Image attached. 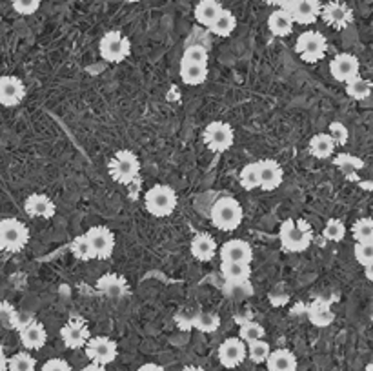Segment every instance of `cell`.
Masks as SVG:
<instances>
[{"mask_svg": "<svg viewBox=\"0 0 373 371\" xmlns=\"http://www.w3.org/2000/svg\"><path fill=\"white\" fill-rule=\"evenodd\" d=\"M279 240L283 248L289 253H301L310 248L313 240V230L312 226L308 224L303 219H288L280 224L279 230Z\"/></svg>", "mask_w": 373, "mask_h": 371, "instance_id": "obj_1", "label": "cell"}, {"mask_svg": "<svg viewBox=\"0 0 373 371\" xmlns=\"http://www.w3.org/2000/svg\"><path fill=\"white\" fill-rule=\"evenodd\" d=\"M212 224L221 231H235L242 224L244 212L233 197H221L212 207Z\"/></svg>", "mask_w": 373, "mask_h": 371, "instance_id": "obj_2", "label": "cell"}, {"mask_svg": "<svg viewBox=\"0 0 373 371\" xmlns=\"http://www.w3.org/2000/svg\"><path fill=\"white\" fill-rule=\"evenodd\" d=\"M179 198L177 193L166 186V184H157L153 188H150L144 195V207L150 215L157 216V219H164L170 216L171 213L177 210Z\"/></svg>", "mask_w": 373, "mask_h": 371, "instance_id": "obj_3", "label": "cell"}, {"mask_svg": "<svg viewBox=\"0 0 373 371\" xmlns=\"http://www.w3.org/2000/svg\"><path fill=\"white\" fill-rule=\"evenodd\" d=\"M109 175H111V179L115 182L124 184V186L137 182L138 175H141L138 157L128 150L117 151L109 160Z\"/></svg>", "mask_w": 373, "mask_h": 371, "instance_id": "obj_4", "label": "cell"}, {"mask_svg": "<svg viewBox=\"0 0 373 371\" xmlns=\"http://www.w3.org/2000/svg\"><path fill=\"white\" fill-rule=\"evenodd\" d=\"M29 242V230L19 219L0 221V249L8 253H19Z\"/></svg>", "mask_w": 373, "mask_h": 371, "instance_id": "obj_5", "label": "cell"}, {"mask_svg": "<svg viewBox=\"0 0 373 371\" xmlns=\"http://www.w3.org/2000/svg\"><path fill=\"white\" fill-rule=\"evenodd\" d=\"M99 53L106 62L120 64L132 55V42L120 31H108L104 37L100 38Z\"/></svg>", "mask_w": 373, "mask_h": 371, "instance_id": "obj_6", "label": "cell"}, {"mask_svg": "<svg viewBox=\"0 0 373 371\" xmlns=\"http://www.w3.org/2000/svg\"><path fill=\"white\" fill-rule=\"evenodd\" d=\"M295 52L308 64H315L322 61L328 52V40L326 37L319 31H304L295 42Z\"/></svg>", "mask_w": 373, "mask_h": 371, "instance_id": "obj_7", "label": "cell"}, {"mask_svg": "<svg viewBox=\"0 0 373 371\" xmlns=\"http://www.w3.org/2000/svg\"><path fill=\"white\" fill-rule=\"evenodd\" d=\"M203 141L209 151L213 153H224L233 146L235 141V133L233 127L226 123H212L204 127Z\"/></svg>", "mask_w": 373, "mask_h": 371, "instance_id": "obj_8", "label": "cell"}, {"mask_svg": "<svg viewBox=\"0 0 373 371\" xmlns=\"http://www.w3.org/2000/svg\"><path fill=\"white\" fill-rule=\"evenodd\" d=\"M86 357L90 358L93 364L108 366L117 358V344L109 337H93L90 338L84 346Z\"/></svg>", "mask_w": 373, "mask_h": 371, "instance_id": "obj_9", "label": "cell"}, {"mask_svg": "<svg viewBox=\"0 0 373 371\" xmlns=\"http://www.w3.org/2000/svg\"><path fill=\"white\" fill-rule=\"evenodd\" d=\"M88 242L93 251V259L106 260L111 257L115 249V237L111 230H108L106 226H93L84 233Z\"/></svg>", "mask_w": 373, "mask_h": 371, "instance_id": "obj_10", "label": "cell"}, {"mask_svg": "<svg viewBox=\"0 0 373 371\" xmlns=\"http://www.w3.org/2000/svg\"><path fill=\"white\" fill-rule=\"evenodd\" d=\"M61 338L64 346L70 349H81L84 348L86 342L90 340V328L88 322L81 317H71L66 324L61 329Z\"/></svg>", "mask_w": 373, "mask_h": 371, "instance_id": "obj_11", "label": "cell"}, {"mask_svg": "<svg viewBox=\"0 0 373 371\" xmlns=\"http://www.w3.org/2000/svg\"><path fill=\"white\" fill-rule=\"evenodd\" d=\"M321 19L333 29H346L354 22V11L340 0H331L321 8Z\"/></svg>", "mask_w": 373, "mask_h": 371, "instance_id": "obj_12", "label": "cell"}, {"mask_svg": "<svg viewBox=\"0 0 373 371\" xmlns=\"http://www.w3.org/2000/svg\"><path fill=\"white\" fill-rule=\"evenodd\" d=\"M217 357L222 366L232 370V368L241 366L244 358L248 357V346H246L244 340H241L239 337L226 338V340L219 346Z\"/></svg>", "mask_w": 373, "mask_h": 371, "instance_id": "obj_13", "label": "cell"}, {"mask_svg": "<svg viewBox=\"0 0 373 371\" xmlns=\"http://www.w3.org/2000/svg\"><path fill=\"white\" fill-rule=\"evenodd\" d=\"M360 62L359 58L351 53H339L331 58L330 73L337 82H348V80L359 77Z\"/></svg>", "mask_w": 373, "mask_h": 371, "instance_id": "obj_14", "label": "cell"}, {"mask_svg": "<svg viewBox=\"0 0 373 371\" xmlns=\"http://www.w3.org/2000/svg\"><path fill=\"white\" fill-rule=\"evenodd\" d=\"M19 337L26 349H42L47 342L46 328L35 319H26L20 322Z\"/></svg>", "mask_w": 373, "mask_h": 371, "instance_id": "obj_15", "label": "cell"}, {"mask_svg": "<svg viewBox=\"0 0 373 371\" xmlns=\"http://www.w3.org/2000/svg\"><path fill=\"white\" fill-rule=\"evenodd\" d=\"M24 97H26V86L19 77H0V104L2 106H6V108L19 106Z\"/></svg>", "mask_w": 373, "mask_h": 371, "instance_id": "obj_16", "label": "cell"}, {"mask_svg": "<svg viewBox=\"0 0 373 371\" xmlns=\"http://www.w3.org/2000/svg\"><path fill=\"white\" fill-rule=\"evenodd\" d=\"M259 164V177H260V189L264 191H273L283 184L284 169L283 166L273 159H262L257 162Z\"/></svg>", "mask_w": 373, "mask_h": 371, "instance_id": "obj_17", "label": "cell"}, {"mask_svg": "<svg viewBox=\"0 0 373 371\" xmlns=\"http://www.w3.org/2000/svg\"><path fill=\"white\" fill-rule=\"evenodd\" d=\"M221 259L224 260V262L251 264V260H253V248H251L250 242H246V240H228L221 248Z\"/></svg>", "mask_w": 373, "mask_h": 371, "instance_id": "obj_18", "label": "cell"}, {"mask_svg": "<svg viewBox=\"0 0 373 371\" xmlns=\"http://www.w3.org/2000/svg\"><path fill=\"white\" fill-rule=\"evenodd\" d=\"M24 210L28 213L29 216L33 219H51L57 212V206L53 203L51 198L47 195H42V193H33L26 198L24 203Z\"/></svg>", "mask_w": 373, "mask_h": 371, "instance_id": "obj_19", "label": "cell"}, {"mask_svg": "<svg viewBox=\"0 0 373 371\" xmlns=\"http://www.w3.org/2000/svg\"><path fill=\"white\" fill-rule=\"evenodd\" d=\"M321 0H297V4L293 6L289 15H292L293 22L310 26L321 17Z\"/></svg>", "mask_w": 373, "mask_h": 371, "instance_id": "obj_20", "label": "cell"}, {"mask_svg": "<svg viewBox=\"0 0 373 371\" xmlns=\"http://www.w3.org/2000/svg\"><path fill=\"white\" fill-rule=\"evenodd\" d=\"M97 290L100 293L108 295L109 299H120L128 293V282L126 278L117 275V273H108L104 277L97 281Z\"/></svg>", "mask_w": 373, "mask_h": 371, "instance_id": "obj_21", "label": "cell"}, {"mask_svg": "<svg viewBox=\"0 0 373 371\" xmlns=\"http://www.w3.org/2000/svg\"><path fill=\"white\" fill-rule=\"evenodd\" d=\"M189 251H191L195 259L206 262V260H212L213 257H215L217 244H215V239H213L209 233H197V235L191 239Z\"/></svg>", "mask_w": 373, "mask_h": 371, "instance_id": "obj_22", "label": "cell"}, {"mask_svg": "<svg viewBox=\"0 0 373 371\" xmlns=\"http://www.w3.org/2000/svg\"><path fill=\"white\" fill-rule=\"evenodd\" d=\"M268 371H297V357L286 348L273 349L266 361Z\"/></svg>", "mask_w": 373, "mask_h": 371, "instance_id": "obj_23", "label": "cell"}, {"mask_svg": "<svg viewBox=\"0 0 373 371\" xmlns=\"http://www.w3.org/2000/svg\"><path fill=\"white\" fill-rule=\"evenodd\" d=\"M308 319L317 328H328L335 320V315L331 311L330 304L326 301H315L308 306Z\"/></svg>", "mask_w": 373, "mask_h": 371, "instance_id": "obj_24", "label": "cell"}, {"mask_svg": "<svg viewBox=\"0 0 373 371\" xmlns=\"http://www.w3.org/2000/svg\"><path fill=\"white\" fill-rule=\"evenodd\" d=\"M293 26H295V22H293L289 11H284L280 8L268 17V29L275 37H288V35H292Z\"/></svg>", "mask_w": 373, "mask_h": 371, "instance_id": "obj_25", "label": "cell"}, {"mask_svg": "<svg viewBox=\"0 0 373 371\" xmlns=\"http://www.w3.org/2000/svg\"><path fill=\"white\" fill-rule=\"evenodd\" d=\"M222 10H224V8H222L219 0H200V2L195 6V20H197L200 26L209 28L219 15H221Z\"/></svg>", "mask_w": 373, "mask_h": 371, "instance_id": "obj_26", "label": "cell"}, {"mask_svg": "<svg viewBox=\"0 0 373 371\" xmlns=\"http://www.w3.org/2000/svg\"><path fill=\"white\" fill-rule=\"evenodd\" d=\"M335 142L330 136V133H317L312 136V141L308 144V150L315 159H330L335 151Z\"/></svg>", "mask_w": 373, "mask_h": 371, "instance_id": "obj_27", "label": "cell"}, {"mask_svg": "<svg viewBox=\"0 0 373 371\" xmlns=\"http://www.w3.org/2000/svg\"><path fill=\"white\" fill-rule=\"evenodd\" d=\"M180 79L188 86H200L208 79V66L180 62Z\"/></svg>", "mask_w": 373, "mask_h": 371, "instance_id": "obj_28", "label": "cell"}, {"mask_svg": "<svg viewBox=\"0 0 373 371\" xmlns=\"http://www.w3.org/2000/svg\"><path fill=\"white\" fill-rule=\"evenodd\" d=\"M222 277L226 278V282H241L250 281L251 277V266L244 262H221Z\"/></svg>", "mask_w": 373, "mask_h": 371, "instance_id": "obj_29", "label": "cell"}, {"mask_svg": "<svg viewBox=\"0 0 373 371\" xmlns=\"http://www.w3.org/2000/svg\"><path fill=\"white\" fill-rule=\"evenodd\" d=\"M235 28H237L235 15H233L232 11L222 10L221 15H219L217 19H215V22H213L208 29L213 35H217V37H230V35L235 31Z\"/></svg>", "mask_w": 373, "mask_h": 371, "instance_id": "obj_30", "label": "cell"}, {"mask_svg": "<svg viewBox=\"0 0 373 371\" xmlns=\"http://www.w3.org/2000/svg\"><path fill=\"white\" fill-rule=\"evenodd\" d=\"M333 164H335L339 169H342V173H344L346 179L359 180V177H357V171L364 168V160H360L359 157L342 153V155H339L333 159Z\"/></svg>", "mask_w": 373, "mask_h": 371, "instance_id": "obj_31", "label": "cell"}, {"mask_svg": "<svg viewBox=\"0 0 373 371\" xmlns=\"http://www.w3.org/2000/svg\"><path fill=\"white\" fill-rule=\"evenodd\" d=\"M372 90H373L372 82L366 79H363L360 75L346 82V95H348V97L354 100L368 99L370 95H372Z\"/></svg>", "mask_w": 373, "mask_h": 371, "instance_id": "obj_32", "label": "cell"}, {"mask_svg": "<svg viewBox=\"0 0 373 371\" xmlns=\"http://www.w3.org/2000/svg\"><path fill=\"white\" fill-rule=\"evenodd\" d=\"M188 326H193L203 333H213L221 326V317L215 315V313H198V315H195L193 319L189 320Z\"/></svg>", "mask_w": 373, "mask_h": 371, "instance_id": "obj_33", "label": "cell"}, {"mask_svg": "<svg viewBox=\"0 0 373 371\" xmlns=\"http://www.w3.org/2000/svg\"><path fill=\"white\" fill-rule=\"evenodd\" d=\"M241 186L246 191H253V189L260 188V177H259V164L257 162H250L241 169L239 175Z\"/></svg>", "mask_w": 373, "mask_h": 371, "instance_id": "obj_34", "label": "cell"}, {"mask_svg": "<svg viewBox=\"0 0 373 371\" xmlns=\"http://www.w3.org/2000/svg\"><path fill=\"white\" fill-rule=\"evenodd\" d=\"M37 361L28 352L15 353L13 357L8 358V371H35Z\"/></svg>", "mask_w": 373, "mask_h": 371, "instance_id": "obj_35", "label": "cell"}, {"mask_svg": "<svg viewBox=\"0 0 373 371\" xmlns=\"http://www.w3.org/2000/svg\"><path fill=\"white\" fill-rule=\"evenodd\" d=\"M264 335H266L264 328H262L259 322H253V320H244L241 324V329H239V338L244 340L246 344L260 340V338H264Z\"/></svg>", "mask_w": 373, "mask_h": 371, "instance_id": "obj_36", "label": "cell"}, {"mask_svg": "<svg viewBox=\"0 0 373 371\" xmlns=\"http://www.w3.org/2000/svg\"><path fill=\"white\" fill-rule=\"evenodd\" d=\"M355 242H368L373 240V219L372 216H360L359 221H355L351 228Z\"/></svg>", "mask_w": 373, "mask_h": 371, "instance_id": "obj_37", "label": "cell"}, {"mask_svg": "<svg viewBox=\"0 0 373 371\" xmlns=\"http://www.w3.org/2000/svg\"><path fill=\"white\" fill-rule=\"evenodd\" d=\"M209 55L208 49L200 44H191L184 49L182 61L180 62H189V64H200V66H208Z\"/></svg>", "mask_w": 373, "mask_h": 371, "instance_id": "obj_38", "label": "cell"}, {"mask_svg": "<svg viewBox=\"0 0 373 371\" xmlns=\"http://www.w3.org/2000/svg\"><path fill=\"white\" fill-rule=\"evenodd\" d=\"M246 346H248V357L255 364H262V362L268 361L269 353H271V348H269V344L266 342L264 338H260V340H255V342L251 344H246Z\"/></svg>", "mask_w": 373, "mask_h": 371, "instance_id": "obj_39", "label": "cell"}, {"mask_svg": "<svg viewBox=\"0 0 373 371\" xmlns=\"http://www.w3.org/2000/svg\"><path fill=\"white\" fill-rule=\"evenodd\" d=\"M322 235H324V239L331 240V242H340L346 237L344 222L339 221V219H330L324 226V230H322Z\"/></svg>", "mask_w": 373, "mask_h": 371, "instance_id": "obj_40", "label": "cell"}, {"mask_svg": "<svg viewBox=\"0 0 373 371\" xmlns=\"http://www.w3.org/2000/svg\"><path fill=\"white\" fill-rule=\"evenodd\" d=\"M70 248H71V253L75 255L77 259H81V260L93 259V251H91V246H90V242H88V239H86V235L75 237V239L71 240Z\"/></svg>", "mask_w": 373, "mask_h": 371, "instance_id": "obj_41", "label": "cell"}, {"mask_svg": "<svg viewBox=\"0 0 373 371\" xmlns=\"http://www.w3.org/2000/svg\"><path fill=\"white\" fill-rule=\"evenodd\" d=\"M22 319L19 317V313L15 311V308L8 302H0V324L6 326V328H17L19 329Z\"/></svg>", "mask_w": 373, "mask_h": 371, "instance_id": "obj_42", "label": "cell"}, {"mask_svg": "<svg viewBox=\"0 0 373 371\" xmlns=\"http://www.w3.org/2000/svg\"><path fill=\"white\" fill-rule=\"evenodd\" d=\"M355 259L360 266H368V264L373 262V240H368V242H357L354 248Z\"/></svg>", "mask_w": 373, "mask_h": 371, "instance_id": "obj_43", "label": "cell"}, {"mask_svg": "<svg viewBox=\"0 0 373 371\" xmlns=\"http://www.w3.org/2000/svg\"><path fill=\"white\" fill-rule=\"evenodd\" d=\"M226 293L230 297H235V299H244V297H250L253 290H251L250 281L226 282Z\"/></svg>", "mask_w": 373, "mask_h": 371, "instance_id": "obj_44", "label": "cell"}, {"mask_svg": "<svg viewBox=\"0 0 373 371\" xmlns=\"http://www.w3.org/2000/svg\"><path fill=\"white\" fill-rule=\"evenodd\" d=\"M330 136L333 139L337 146H344L348 139H350V133H348V127L342 123H331L330 124Z\"/></svg>", "mask_w": 373, "mask_h": 371, "instance_id": "obj_45", "label": "cell"}, {"mask_svg": "<svg viewBox=\"0 0 373 371\" xmlns=\"http://www.w3.org/2000/svg\"><path fill=\"white\" fill-rule=\"evenodd\" d=\"M11 4L19 15H33L40 8V0H11Z\"/></svg>", "mask_w": 373, "mask_h": 371, "instance_id": "obj_46", "label": "cell"}, {"mask_svg": "<svg viewBox=\"0 0 373 371\" xmlns=\"http://www.w3.org/2000/svg\"><path fill=\"white\" fill-rule=\"evenodd\" d=\"M40 371H71V366L64 358H49L47 362H44Z\"/></svg>", "mask_w": 373, "mask_h": 371, "instance_id": "obj_47", "label": "cell"}, {"mask_svg": "<svg viewBox=\"0 0 373 371\" xmlns=\"http://www.w3.org/2000/svg\"><path fill=\"white\" fill-rule=\"evenodd\" d=\"M137 371H166L161 364H153V362H148V364H142Z\"/></svg>", "mask_w": 373, "mask_h": 371, "instance_id": "obj_48", "label": "cell"}, {"mask_svg": "<svg viewBox=\"0 0 373 371\" xmlns=\"http://www.w3.org/2000/svg\"><path fill=\"white\" fill-rule=\"evenodd\" d=\"M295 4H297V0H277V6L284 11H292V8Z\"/></svg>", "mask_w": 373, "mask_h": 371, "instance_id": "obj_49", "label": "cell"}, {"mask_svg": "<svg viewBox=\"0 0 373 371\" xmlns=\"http://www.w3.org/2000/svg\"><path fill=\"white\" fill-rule=\"evenodd\" d=\"M0 371H8V357H6V352L2 346H0Z\"/></svg>", "mask_w": 373, "mask_h": 371, "instance_id": "obj_50", "label": "cell"}, {"mask_svg": "<svg viewBox=\"0 0 373 371\" xmlns=\"http://www.w3.org/2000/svg\"><path fill=\"white\" fill-rule=\"evenodd\" d=\"M82 371H108V370H106V366H100V364H93V362H91V364H88Z\"/></svg>", "mask_w": 373, "mask_h": 371, "instance_id": "obj_51", "label": "cell"}, {"mask_svg": "<svg viewBox=\"0 0 373 371\" xmlns=\"http://www.w3.org/2000/svg\"><path fill=\"white\" fill-rule=\"evenodd\" d=\"M364 277L368 278L370 282H373V262L368 264V266H364Z\"/></svg>", "mask_w": 373, "mask_h": 371, "instance_id": "obj_52", "label": "cell"}, {"mask_svg": "<svg viewBox=\"0 0 373 371\" xmlns=\"http://www.w3.org/2000/svg\"><path fill=\"white\" fill-rule=\"evenodd\" d=\"M182 371H206V370H203V368L198 366H186Z\"/></svg>", "mask_w": 373, "mask_h": 371, "instance_id": "obj_53", "label": "cell"}, {"mask_svg": "<svg viewBox=\"0 0 373 371\" xmlns=\"http://www.w3.org/2000/svg\"><path fill=\"white\" fill-rule=\"evenodd\" d=\"M264 2H266V4H275V6H277V0H264Z\"/></svg>", "mask_w": 373, "mask_h": 371, "instance_id": "obj_54", "label": "cell"}, {"mask_svg": "<svg viewBox=\"0 0 373 371\" xmlns=\"http://www.w3.org/2000/svg\"><path fill=\"white\" fill-rule=\"evenodd\" d=\"M366 371H373V362H370L368 366H366Z\"/></svg>", "mask_w": 373, "mask_h": 371, "instance_id": "obj_55", "label": "cell"}, {"mask_svg": "<svg viewBox=\"0 0 373 371\" xmlns=\"http://www.w3.org/2000/svg\"><path fill=\"white\" fill-rule=\"evenodd\" d=\"M126 2H129V4H135V2H141V0H126Z\"/></svg>", "mask_w": 373, "mask_h": 371, "instance_id": "obj_56", "label": "cell"}, {"mask_svg": "<svg viewBox=\"0 0 373 371\" xmlns=\"http://www.w3.org/2000/svg\"><path fill=\"white\" fill-rule=\"evenodd\" d=\"M372 319H373V315H372Z\"/></svg>", "mask_w": 373, "mask_h": 371, "instance_id": "obj_57", "label": "cell"}]
</instances>
